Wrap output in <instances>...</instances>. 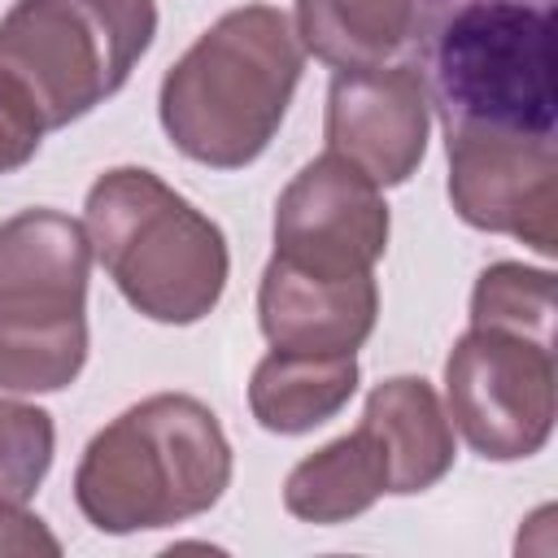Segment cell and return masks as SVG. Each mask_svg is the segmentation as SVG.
<instances>
[{"instance_id":"277c9868","label":"cell","mask_w":558,"mask_h":558,"mask_svg":"<svg viewBox=\"0 0 558 558\" xmlns=\"http://www.w3.org/2000/svg\"><path fill=\"white\" fill-rule=\"evenodd\" d=\"M87 240L118 292L153 323H196L227 288V240L214 218L153 170H105L87 192Z\"/></svg>"},{"instance_id":"8992f818","label":"cell","mask_w":558,"mask_h":558,"mask_svg":"<svg viewBox=\"0 0 558 558\" xmlns=\"http://www.w3.org/2000/svg\"><path fill=\"white\" fill-rule=\"evenodd\" d=\"M153 35V0H17L0 17V70L35 96L52 131L113 96Z\"/></svg>"},{"instance_id":"7a4b0ae2","label":"cell","mask_w":558,"mask_h":558,"mask_svg":"<svg viewBox=\"0 0 558 558\" xmlns=\"http://www.w3.org/2000/svg\"><path fill=\"white\" fill-rule=\"evenodd\" d=\"M301 39L283 9L222 13L161 78L157 113L170 144L214 170H240L275 140L301 83Z\"/></svg>"},{"instance_id":"8fae6325","label":"cell","mask_w":558,"mask_h":558,"mask_svg":"<svg viewBox=\"0 0 558 558\" xmlns=\"http://www.w3.org/2000/svg\"><path fill=\"white\" fill-rule=\"evenodd\" d=\"M379 314L375 275H314L270 257L257 288V323L275 349L353 353Z\"/></svg>"},{"instance_id":"2e32d148","label":"cell","mask_w":558,"mask_h":558,"mask_svg":"<svg viewBox=\"0 0 558 558\" xmlns=\"http://www.w3.org/2000/svg\"><path fill=\"white\" fill-rule=\"evenodd\" d=\"M471 327H497L554 344V275L523 262H493L475 279Z\"/></svg>"},{"instance_id":"6da1fadb","label":"cell","mask_w":558,"mask_h":558,"mask_svg":"<svg viewBox=\"0 0 558 558\" xmlns=\"http://www.w3.org/2000/svg\"><path fill=\"white\" fill-rule=\"evenodd\" d=\"M405 48L445 131L554 135V0H414Z\"/></svg>"},{"instance_id":"e0dca14e","label":"cell","mask_w":558,"mask_h":558,"mask_svg":"<svg viewBox=\"0 0 558 558\" xmlns=\"http://www.w3.org/2000/svg\"><path fill=\"white\" fill-rule=\"evenodd\" d=\"M57 427L52 414L26 401L0 397V501L26 506L52 466Z\"/></svg>"},{"instance_id":"d6986e66","label":"cell","mask_w":558,"mask_h":558,"mask_svg":"<svg viewBox=\"0 0 558 558\" xmlns=\"http://www.w3.org/2000/svg\"><path fill=\"white\" fill-rule=\"evenodd\" d=\"M0 554H13V558H57L61 554V541L44 527V519L26 514L22 506H4L0 501Z\"/></svg>"},{"instance_id":"52a82bcc","label":"cell","mask_w":558,"mask_h":558,"mask_svg":"<svg viewBox=\"0 0 558 558\" xmlns=\"http://www.w3.org/2000/svg\"><path fill=\"white\" fill-rule=\"evenodd\" d=\"M449 423L488 462H519L545 449L558 414L554 344L471 327L445 362Z\"/></svg>"},{"instance_id":"30bf717a","label":"cell","mask_w":558,"mask_h":558,"mask_svg":"<svg viewBox=\"0 0 558 558\" xmlns=\"http://www.w3.org/2000/svg\"><path fill=\"white\" fill-rule=\"evenodd\" d=\"M427 87L410 61L336 70L327 87V153L357 166L375 187L405 183L427 153Z\"/></svg>"},{"instance_id":"9a60e30c","label":"cell","mask_w":558,"mask_h":558,"mask_svg":"<svg viewBox=\"0 0 558 558\" xmlns=\"http://www.w3.org/2000/svg\"><path fill=\"white\" fill-rule=\"evenodd\" d=\"M414 0H296V39L336 70L384 65L410 39Z\"/></svg>"},{"instance_id":"9c48e42d","label":"cell","mask_w":558,"mask_h":558,"mask_svg":"<svg viewBox=\"0 0 558 558\" xmlns=\"http://www.w3.org/2000/svg\"><path fill=\"white\" fill-rule=\"evenodd\" d=\"M388 248L379 187L336 153L314 157L275 205V257L314 275H371Z\"/></svg>"},{"instance_id":"3957f363","label":"cell","mask_w":558,"mask_h":558,"mask_svg":"<svg viewBox=\"0 0 558 558\" xmlns=\"http://www.w3.org/2000/svg\"><path fill=\"white\" fill-rule=\"evenodd\" d=\"M227 484L231 445L214 410L187 392H157L92 436L74 501L92 527L126 536L205 514Z\"/></svg>"},{"instance_id":"5b68a950","label":"cell","mask_w":558,"mask_h":558,"mask_svg":"<svg viewBox=\"0 0 558 558\" xmlns=\"http://www.w3.org/2000/svg\"><path fill=\"white\" fill-rule=\"evenodd\" d=\"M87 231L57 209L0 222V388L57 392L87 362Z\"/></svg>"},{"instance_id":"ac0fdd59","label":"cell","mask_w":558,"mask_h":558,"mask_svg":"<svg viewBox=\"0 0 558 558\" xmlns=\"http://www.w3.org/2000/svg\"><path fill=\"white\" fill-rule=\"evenodd\" d=\"M44 131H48V122H44L35 96L9 70H0V174L26 166L39 153Z\"/></svg>"},{"instance_id":"4fadbf2b","label":"cell","mask_w":558,"mask_h":558,"mask_svg":"<svg viewBox=\"0 0 558 558\" xmlns=\"http://www.w3.org/2000/svg\"><path fill=\"white\" fill-rule=\"evenodd\" d=\"M353 392H357L353 353L270 349L248 379V410L266 432L301 436L336 418Z\"/></svg>"},{"instance_id":"ba28073f","label":"cell","mask_w":558,"mask_h":558,"mask_svg":"<svg viewBox=\"0 0 558 558\" xmlns=\"http://www.w3.org/2000/svg\"><path fill=\"white\" fill-rule=\"evenodd\" d=\"M449 201L462 222L514 235L536 253L558 248V144L554 135L449 126Z\"/></svg>"},{"instance_id":"7c38bea8","label":"cell","mask_w":558,"mask_h":558,"mask_svg":"<svg viewBox=\"0 0 558 558\" xmlns=\"http://www.w3.org/2000/svg\"><path fill=\"white\" fill-rule=\"evenodd\" d=\"M388 458V493H423L453 466V423L427 379L397 375L384 379L362 410Z\"/></svg>"},{"instance_id":"5bb4252c","label":"cell","mask_w":558,"mask_h":558,"mask_svg":"<svg viewBox=\"0 0 558 558\" xmlns=\"http://www.w3.org/2000/svg\"><path fill=\"white\" fill-rule=\"evenodd\" d=\"M388 493V458L366 423L288 471L283 506L305 523H349Z\"/></svg>"}]
</instances>
